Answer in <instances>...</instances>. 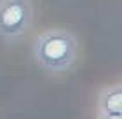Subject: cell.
<instances>
[{"label": "cell", "mask_w": 122, "mask_h": 119, "mask_svg": "<svg viewBox=\"0 0 122 119\" xmlns=\"http://www.w3.org/2000/svg\"><path fill=\"white\" fill-rule=\"evenodd\" d=\"M33 25L31 0H0V39L16 42Z\"/></svg>", "instance_id": "obj_2"}, {"label": "cell", "mask_w": 122, "mask_h": 119, "mask_svg": "<svg viewBox=\"0 0 122 119\" xmlns=\"http://www.w3.org/2000/svg\"><path fill=\"white\" fill-rule=\"evenodd\" d=\"M98 114H122V86L119 82L99 91Z\"/></svg>", "instance_id": "obj_3"}, {"label": "cell", "mask_w": 122, "mask_h": 119, "mask_svg": "<svg viewBox=\"0 0 122 119\" xmlns=\"http://www.w3.org/2000/svg\"><path fill=\"white\" fill-rule=\"evenodd\" d=\"M31 56L42 70L49 74H65L77 63L79 40L70 30L51 28L33 39Z\"/></svg>", "instance_id": "obj_1"}, {"label": "cell", "mask_w": 122, "mask_h": 119, "mask_svg": "<svg viewBox=\"0 0 122 119\" xmlns=\"http://www.w3.org/2000/svg\"><path fill=\"white\" fill-rule=\"evenodd\" d=\"M98 119H122V114H98Z\"/></svg>", "instance_id": "obj_4"}]
</instances>
